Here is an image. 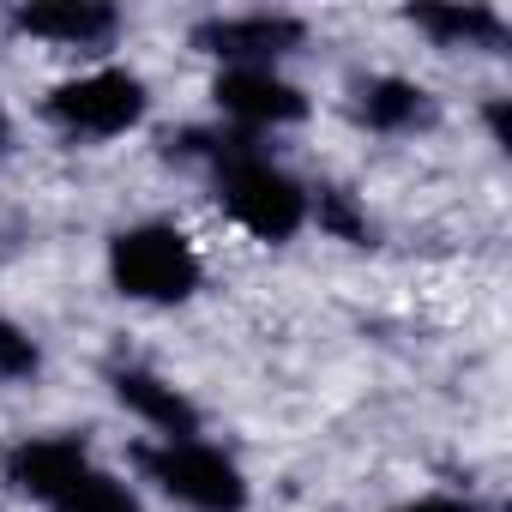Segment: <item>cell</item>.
I'll return each mask as SVG.
<instances>
[{"mask_svg":"<svg viewBox=\"0 0 512 512\" xmlns=\"http://www.w3.org/2000/svg\"><path fill=\"white\" fill-rule=\"evenodd\" d=\"M109 278L133 302H187L199 290V253L169 223H133L109 241Z\"/></svg>","mask_w":512,"mask_h":512,"instance_id":"3","label":"cell"},{"mask_svg":"<svg viewBox=\"0 0 512 512\" xmlns=\"http://www.w3.org/2000/svg\"><path fill=\"white\" fill-rule=\"evenodd\" d=\"M115 398H121L139 422H151L163 440H193V434H199V410H193L169 380H157L151 368H115Z\"/></svg>","mask_w":512,"mask_h":512,"instance_id":"9","label":"cell"},{"mask_svg":"<svg viewBox=\"0 0 512 512\" xmlns=\"http://www.w3.org/2000/svg\"><path fill=\"white\" fill-rule=\"evenodd\" d=\"M217 109L253 139L260 127H290V121H302V115H308V97H302L290 79H278L272 67H229V73L217 79Z\"/></svg>","mask_w":512,"mask_h":512,"instance_id":"6","label":"cell"},{"mask_svg":"<svg viewBox=\"0 0 512 512\" xmlns=\"http://www.w3.org/2000/svg\"><path fill=\"white\" fill-rule=\"evenodd\" d=\"M187 151H205L217 169V199L260 241H290L308 223V193L290 169H278L247 133H187Z\"/></svg>","mask_w":512,"mask_h":512,"instance_id":"1","label":"cell"},{"mask_svg":"<svg viewBox=\"0 0 512 512\" xmlns=\"http://www.w3.org/2000/svg\"><path fill=\"white\" fill-rule=\"evenodd\" d=\"M7 482L43 500L49 512H139V494L121 476H109L79 440H61V434L19 440L7 452Z\"/></svg>","mask_w":512,"mask_h":512,"instance_id":"2","label":"cell"},{"mask_svg":"<svg viewBox=\"0 0 512 512\" xmlns=\"http://www.w3.org/2000/svg\"><path fill=\"white\" fill-rule=\"evenodd\" d=\"M0 151H7V109H0Z\"/></svg>","mask_w":512,"mask_h":512,"instance_id":"14","label":"cell"},{"mask_svg":"<svg viewBox=\"0 0 512 512\" xmlns=\"http://www.w3.org/2000/svg\"><path fill=\"white\" fill-rule=\"evenodd\" d=\"M37 344H31V332H19L13 320H0V380H31L37 374Z\"/></svg>","mask_w":512,"mask_h":512,"instance_id":"12","label":"cell"},{"mask_svg":"<svg viewBox=\"0 0 512 512\" xmlns=\"http://www.w3.org/2000/svg\"><path fill=\"white\" fill-rule=\"evenodd\" d=\"M410 19L440 43H500V13L488 7H416Z\"/></svg>","mask_w":512,"mask_h":512,"instance_id":"11","label":"cell"},{"mask_svg":"<svg viewBox=\"0 0 512 512\" xmlns=\"http://www.w3.org/2000/svg\"><path fill=\"white\" fill-rule=\"evenodd\" d=\"M362 121L380 127V133H416V127L434 121V103H428V91L410 85V79H374V85L362 91Z\"/></svg>","mask_w":512,"mask_h":512,"instance_id":"10","label":"cell"},{"mask_svg":"<svg viewBox=\"0 0 512 512\" xmlns=\"http://www.w3.org/2000/svg\"><path fill=\"white\" fill-rule=\"evenodd\" d=\"M199 49L223 55L229 67H272L278 55H290L302 43V25L284 13H241V19H211L193 31Z\"/></svg>","mask_w":512,"mask_h":512,"instance_id":"7","label":"cell"},{"mask_svg":"<svg viewBox=\"0 0 512 512\" xmlns=\"http://www.w3.org/2000/svg\"><path fill=\"white\" fill-rule=\"evenodd\" d=\"M139 464H145V476H151L169 500H181V506H193V512H241V506H247V476L235 470L229 452H217V446H205V440L139 446Z\"/></svg>","mask_w":512,"mask_h":512,"instance_id":"4","label":"cell"},{"mask_svg":"<svg viewBox=\"0 0 512 512\" xmlns=\"http://www.w3.org/2000/svg\"><path fill=\"white\" fill-rule=\"evenodd\" d=\"M398 512H476L470 500H452V494H428V500H410V506H398Z\"/></svg>","mask_w":512,"mask_h":512,"instance_id":"13","label":"cell"},{"mask_svg":"<svg viewBox=\"0 0 512 512\" xmlns=\"http://www.w3.org/2000/svg\"><path fill=\"white\" fill-rule=\"evenodd\" d=\"M49 121L73 139H115L145 121V85L121 67H97L85 79H67L49 91Z\"/></svg>","mask_w":512,"mask_h":512,"instance_id":"5","label":"cell"},{"mask_svg":"<svg viewBox=\"0 0 512 512\" xmlns=\"http://www.w3.org/2000/svg\"><path fill=\"white\" fill-rule=\"evenodd\" d=\"M115 13L97 0H43V7H19V31L61 43V49H103L115 37Z\"/></svg>","mask_w":512,"mask_h":512,"instance_id":"8","label":"cell"}]
</instances>
